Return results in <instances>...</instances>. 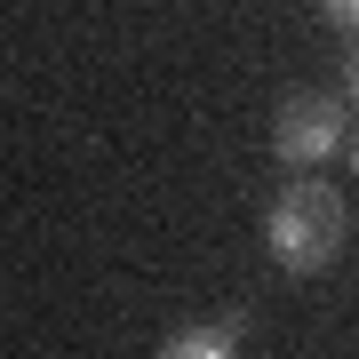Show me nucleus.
Instances as JSON below:
<instances>
[{"mask_svg": "<svg viewBox=\"0 0 359 359\" xmlns=\"http://www.w3.org/2000/svg\"><path fill=\"white\" fill-rule=\"evenodd\" d=\"M344 231H351V208H344V192H327L320 176L280 184L271 208H264V248H271L280 271H295V280H311V271H327L344 256Z\"/></svg>", "mask_w": 359, "mask_h": 359, "instance_id": "1", "label": "nucleus"}, {"mask_svg": "<svg viewBox=\"0 0 359 359\" xmlns=\"http://www.w3.org/2000/svg\"><path fill=\"white\" fill-rule=\"evenodd\" d=\"M344 128H351V104L335 88H295V96H280V112H271V152H280V168L311 176L320 160L344 152Z\"/></svg>", "mask_w": 359, "mask_h": 359, "instance_id": "2", "label": "nucleus"}, {"mask_svg": "<svg viewBox=\"0 0 359 359\" xmlns=\"http://www.w3.org/2000/svg\"><path fill=\"white\" fill-rule=\"evenodd\" d=\"M152 359H248V335L240 320H192V327H176Z\"/></svg>", "mask_w": 359, "mask_h": 359, "instance_id": "3", "label": "nucleus"}, {"mask_svg": "<svg viewBox=\"0 0 359 359\" xmlns=\"http://www.w3.org/2000/svg\"><path fill=\"white\" fill-rule=\"evenodd\" d=\"M320 16H327L335 32H359V0H320Z\"/></svg>", "mask_w": 359, "mask_h": 359, "instance_id": "4", "label": "nucleus"}, {"mask_svg": "<svg viewBox=\"0 0 359 359\" xmlns=\"http://www.w3.org/2000/svg\"><path fill=\"white\" fill-rule=\"evenodd\" d=\"M344 104L359 112V32H351V56H344Z\"/></svg>", "mask_w": 359, "mask_h": 359, "instance_id": "5", "label": "nucleus"}, {"mask_svg": "<svg viewBox=\"0 0 359 359\" xmlns=\"http://www.w3.org/2000/svg\"><path fill=\"white\" fill-rule=\"evenodd\" d=\"M344 152H351V168H359V136H344Z\"/></svg>", "mask_w": 359, "mask_h": 359, "instance_id": "6", "label": "nucleus"}]
</instances>
